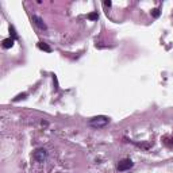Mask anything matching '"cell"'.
<instances>
[{"label": "cell", "instance_id": "cell-10", "mask_svg": "<svg viewBox=\"0 0 173 173\" xmlns=\"http://www.w3.org/2000/svg\"><path fill=\"white\" fill-rule=\"evenodd\" d=\"M24 97H26V93L18 95V96H16V99H15V102H18V100H20V99H24Z\"/></svg>", "mask_w": 173, "mask_h": 173}, {"label": "cell", "instance_id": "cell-5", "mask_svg": "<svg viewBox=\"0 0 173 173\" xmlns=\"http://www.w3.org/2000/svg\"><path fill=\"white\" fill-rule=\"evenodd\" d=\"M14 41H15L14 38L4 39V41H3V47H4V49H10V47H12L14 46Z\"/></svg>", "mask_w": 173, "mask_h": 173}, {"label": "cell", "instance_id": "cell-11", "mask_svg": "<svg viewBox=\"0 0 173 173\" xmlns=\"http://www.w3.org/2000/svg\"><path fill=\"white\" fill-rule=\"evenodd\" d=\"M104 6L106 7H111V2H104Z\"/></svg>", "mask_w": 173, "mask_h": 173}, {"label": "cell", "instance_id": "cell-6", "mask_svg": "<svg viewBox=\"0 0 173 173\" xmlns=\"http://www.w3.org/2000/svg\"><path fill=\"white\" fill-rule=\"evenodd\" d=\"M38 47H39V49H41V50H45V51H47V53H49V51H51V49H50V47L47 46L46 43H43V42H39V43H38Z\"/></svg>", "mask_w": 173, "mask_h": 173}, {"label": "cell", "instance_id": "cell-4", "mask_svg": "<svg viewBox=\"0 0 173 173\" xmlns=\"http://www.w3.org/2000/svg\"><path fill=\"white\" fill-rule=\"evenodd\" d=\"M32 22H34V23H35L37 26H38L39 28H42V30H46V24L43 23V20H42L39 16H37V15H32Z\"/></svg>", "mask_w": 173, "mask_h": 173}, {"label": "cell", "instance_id": "cell-2", "mask_svg": "<svg viewBox=\"0 0 173 173\" xmlns=\"http://www.w3.org/2000/svg\"><path fill=\"white\" fill-rule=\"evenodd\" d=\"M32 157H34V160L38 161V162H43L47 158V152L45 149H37L34 154H32Z\"/></svg>", "mask_w": 173, "mask_h": 173}, {"label": "cell", "instance_id": "cell-9", "mask_svg": "<svg viewBox=\"0 0 173 173\" xmlns=\"http://www.w3.org/2000/svg\"><path fill=\"white\" fill-rule=\"evenodd\" d=\"M10 32L12 34V38L16 39V32H15V30H14V27H10Z\"/></svg>", "mask_w": 173, "mask_h": 173}, {"label": "cell", "instance_id": "cell-3", "mask_svg": "<svg viewBox=\"0 0 173 173\" xmlns=\"http://www.w3.org/2000/svg\"><path fill=\"white\" fill-rule=\"evenodd\" d=\"M132 161L131 160H122L119 164H118V171L119 172H124V171H127V169H130L132 168Z\"/></svg>", "mask_w": 173, "mask_h": 173}, {"label": "cell", "instance_id": "cell-8", "mask_svg": "<svg viewBox=\"0 0 173 173\" xmlns=\"http://www.w3.org/2000/svg\"><path fill=\"white\" fill-rule=\"evenodd\" d=\"M160 14H161L160 8H154V10H152V16H153V18H158V16H160Z\"/></svg>", "mask_w": 173, "mask_h": 173}, {"label": "cell", "instance_id": "cell-7", "mask_svg": "<svg viewBox=\"0 0 173 173\" xmlns=\"http://www.w3.org/2000/svg\"><path fill=\"white\" fill-rule=\"evenodd\" d=\"M88 19H91V20H97L99 19V14L97 12H92L88 15Z\"/></svg>", "mask_w": 173, "mask_h": 173}, {"label": "cell", "instance_id": "cell-1", "mask_svg": "<svg viewBox=\"0 0 173 173\" xmlns=\"http://www.w3.org/2000/svg\"><path fill=\"white\" fill-rule=\"evenodd\" d=\"M110 122V119L107 116H95V118H92V119L89 120V124L92 127H104V126H107Z\"/></svg>", "mask_w": 173, "mask_h": 173}]
</instances>
